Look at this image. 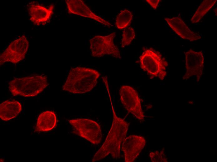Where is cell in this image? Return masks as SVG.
Wrapping results in <instances>:
<instances>
[{
    "label": "cell",
    "mask_w": 217,
    "mask_h": 162,
    "mask_svg": "<svg viewBox=\"0 0 217 162\" xmlns=\"http://www.w3.org/2000/svg\"><path fill=\"white\" fill-rule=\"evenodd\" d=\"M68 12L94 20L109 27L113 26L110 23L94 13L81 0H66Z\"/></svg>",
    "instance_id": "8fae6325"
},
{
    "label": "cell",
    "mask_w": 217,
    "mask_h": 162,
    "mask_svg": "<svg viewBox=\"0 0 217 162\" xmlns=\"http://www.w3.org/2000/svg\"><path fill=\"white\" fill-rule=\"evenodd\" d=\"M216 0H204L191 18L193 23H196L206 14L212 7L216 2Z\"/></svg>",
    "instance_id": "2e32d148"
},
{
    "label": "cell",
    "mask_w": 217,
    "mask_h": 162,
    "mask_svg": "<svg viewBox=\"0 0 217 162\" xmlns=\"http://www.w3.org/2000/svg\"><path fill=\"white\" fill-rule=\"evenodd\" d=\"M68 121L72 126V133L94 145L100 143L102 134L100 126L97 122L87 118L72 119Z\"/></svg>",
    "instance_id": "5b68a950"
},
{
    "label": "cell",
    "mask_w": 217,
    "mask_h": 162,
    "mask_svg": "<svg viewBox=\"0 0 217 162\" xmlns=\"http://www.w3.org/2000/svg\"><path fill=\"white\" fill-rule=\"evenodd\" d=\"M57 122L55 112L52 111H45L39 115L35 131L39 132L51 131L55 127Z\"/></svg>",
    "instance_id": "9a60e30c"
},
{
    "label": "cell",
    "mask_w": 217,
    "mask_h": 162,
    "mask_svg": "<svg viewBox=\"0 0 217 162\" xmlns=\"http://www.w3.org/2000/svg\"><path fill=\"white\" fill-rule=\"evenodd\" d=\"M53 4L46 8L38 4L31 2L29 6L30 20L35 25H45L48 23L53 13Z\"/></svg>",
    "instance_id": "4fadbf2b"
},
{
    "label": "cell",
    "mask_w": 217,
    "mask_h": 162,
    "mask_svg": "<svg viewBox=\"0 0 217 162\" xmlns=\"http://www.w3.org/2000/svg\"><path fill=\"white\" fill-rule=\"evenodd\" d=\"M121 101L126 109L137 119L143 121L144 116L137 92L132 87L123 85L119 89Z\"/></svg>",
    "instance_id": "ba28073f"
},
{
    "label": "cell",
    "mask_w": 217,
    "mask_h": 162,
    "mask_svg": "<svg viewBox=\"0 0 217 162\" xmlns=\"http://www.w3.org/2000/svg\"><path fill=\"white\" fill-rule=\"evenodd\" d=\"M140 67L151 78L163 80L167 75L168 63L159 52L152 48H145L139 57Z\"/></svg>",
    "instance_id": "277c9868"
},
{
    "label": "cell",
    "mask_w": 217,
    "mask_h": 162,
    "mask_svg": "<svg viewBox=\"0 0 217 162\" xmlns=\"http://www.w3.org/2000/svg\"><path fill=\"white\" fill-rule=\"evenodd\" d=\"M149 155L152 162L167 161V159L164 154L163 149L160 152L156 151L154 152H151Z\"/></svg>",
    "instance_id": "d6986e66"
},
{
    "label": "cell",
    "mask_w": 217,
    "mask_h": 162,
    "mask_svg": "<svg viewBox=\"0 0 217 162\" xmlns=\"http://www.w3.org/2000/svg\"><path fill=\"white\" fill-rule=\"evenodd\" d=\"M164 20L171 29L183 39L193 41L201 38L198 33L189 29L180 16L165 18Z\"/></svg>",
    "instance_id": "7c38bea8"
},
{
    "label": "cell",
    "mask_w": 217,
    "mask_h": 162,
    "mask_svg": "<svg viewBox=\"0 0 217 162\" xmlns=\"http://www.w3.org/2000/svg\"><path fill=\"white\" fill-rule=\"evenodd\" d=\"M115 36L114 32L106 36L97 35L90 40V49L91 55L100 57L107 55L120 59V52L117 47L114 44L113 40Z\"/></svg>",
    "instance_id": "8992f818"
},
{
    "label": "cell",
    "mask_w": 217,
    "mask_h": 162,
    "mask_svg": "<svg viewBox=\"0 0 217 162\" xmlns=\"http://www.w3.org/2000/svg\"><path fill=\"white\" fill-rule=\"evenodd\" d=\"M133 16L132 12L129 10L127 9L121 10L116 17V26L119 29L126 28L130 24Z\"/></svg>",
    "instance_id": "e0dca14e"
},
{
    "label": "cell",
    "mask_w": 217,
    "mask_h": 162,
    "mask_svg": "<svg viewBox=\"0 0 217 162\" xmlns=\"http://www.w3.org/2000/svg\"><path fill=\"white\" fill-rule=\"evenodd\" d=\"M28 41L24 35L11 42L0 55V64L6 62L17 64L23 60L29 47Z\"/></svg>",
    "instance_id": "52a82bcc"
},
{
    "label": "cell",
    "mask_w": 217,
    "mask_h": 162,
    "mask_svg": "<svg viewBox=\"0 0 217 162\" xmlns=\"http://www.w3.org/2000/svg\"><path fill=\"white\" fill-rule=\"evenodd\" d=\"M135 36V31L133 28L129 27L125 29L123 34L121 47L123 48L130 45Z\"/></svg>",
    "instance_id": "ac0fdd59"
},
{
    "label": "cell",
    "mask_w": 217,
    "mask_h": 162,
    "mask_svg": "<svg viewBox=\"0 0 217 162\" xmlns=\"http://www.w3.org/2000/svg\"><path fill=\"white\" fill-rule=\"evenodd\" d=\"M185 56L186 72L183 77V79L187 80L195 76L198 82L203 74L204 57L203 52L190 49L185 52Z\"/></svg>",
    "instance_id": "9c48e42d"
},
{
    "label": "cell",
    "mask_w": 217,
    "mask_h": 162,
    "mask_svg": "<svg viewBox=\"0 0 217 162\" xmlns=\"http://www.w3.org/2000/svg\"><path fill=\"white\" fill-rule=\"evenodd\" d=\"M48 85L46 75H34L14 78L9 82L8 88L14 96L34 97L41 92Z\"/></svg>",
    "instance_id": "3957f363"
},
{
    "label": "cell",
    "mask_w": 217,
    "mask_h": 162,
    "mask_svg": "<svg viewBox=\"0 0 217 162\" xmlns=\"http://www.w3.org/2000/svg\"><path fill=\"white\" fill-rule=\"evenodd\" d=\"M113 120L106 139L94 155L92 162L100 160L111 154L114 159L120 158L121 145L125 139L129 123L116 115L112 107Z\"/></svg>",
    "instance_id": "6da1fadb"
},
{
    "label": "cell",
    "mask_w": 217,
    "mask_h": 162,
    "mask_svg": "<svg viewBox=\"0 0 217 162\" xmlns=\"http://www.w3.org/2000/svg\"><path fill=\"white\" fill-rule=\"evenodd\" d=\"M96 70L78 67L70 70L63 90L74 94H83L91 90L96 85L100 76Z\"/></svg>",
    "instance_id": "7a4b0ae2"
},
{
    "label": "cell",
    "mask_w": 217,
    "mask_h": 162,
    "mask_svg": "<svg viewBox=\"0 0 217 162\" xmlns=\"http://www.w3.org/2000/svg\"><path fill=\"white\" fill-rule=\"evenodd\" d=\"M146 1L153 8L156 10L160 0H146Z\"/></svg>",
    "instance_id": "ffe728a7"
},
{
    "label": "cell",
    "mask_w": 217,
    "mask_h": 162,
    "mask_svg": "<svg viewBox=\"0 0 217 162\" xmlns=\"http://www.w3.org/2000/svg\"><path fill=\"white\" fill-rule=\"evenodd\" d=\"M214 11H215L216 16H217V8H215Z\"/></svg>",
    "instance_id": "44dd1931"
},
{
    "label": "cell",
    "mask_w": 217,
    "mask_h": 162,
    "mask_svg": "<svg viewBox=\"0 0 217 162\" xmlns=\"http://www.w3.org/2000/svg\"><path fill=\"white\" fill-rule=\"evenodd\" d=\"M22 106L18 101L7 100L0 104V118L7 121L15 118L22 110Z\"/></svg>",
    "instance_id": "5bb4252c"
},
{
    "label": "cell",
    "mask_w": 217,
    "mask_h": 162,
    "mask_svg": "<svg viewBox=\"0 0 217 162\" xmlns=\"http://www.w3.org/2000/svg\"><path fill=\"white\" fill-rule=\"evenodd\" d=\"M146 143L144 138L140 136L132 135L125 138L121 148L124 153L125 161H134L144 148Z\"/></svg>",
    "instance_id": "30bf717a"
}]
</instances>
